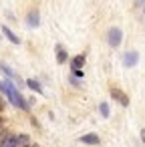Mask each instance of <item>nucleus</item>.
Segmentation results:
<instances>
[{"label": "nucleus", "instance_id": "obj_1", "mask_svg": "<svg viewBox=\"0 0 145 147\" xmlns=\"http://www.w3.org/2000/svg\"><path fill=\"white\" fill-rule=\"evenodd\" d=\"M121 40H123V30H121L119 26L109 28V32H107V42H109V47H111V49H117V47L121 45Z\"/></svg>", "mask_w": 145, "mask_h": 147}, {"label": "nucleus", "instance_id": "obj_2", "mask_svg": "<svg viewBox=\"0 0 145 147\" xmlns=\"http://www.w3.org/2000/svg\"><path fill=\"white\" fill-rule=\"evenodd\" d=\"M111 99H113V101H117L121 107H129V103H131V101H129V97H127L121 89H117V87H113V89H111Z\"/></svg>", "mask_w": 145, "mask_h": 147}, {"label": "nucleus", "instance_id": "obj_3", "mask_svg": "<svg viewBox=\"0 0 145 147\" xmlns=\"http://www.w3.org/2000/svg\"><path fill=\"white\" fill-rule=\"evenodd\" d=\"M137 63H139V53H137V51H127V53L123 55V67L131 69V67H135Z\"/></svg>", "mask_w": 145, "mask_h": 147}, {"label": "nucleus", "instance_id": "obj_4", "mask_svg": "<svg viewBox=\"0 0 145 147\" xmlns=\"http://www.w3.org/2000/svg\"><path fill=\"white\" fill-rule=\"evenodd\" d=\"M26 24L30 28H38L40 26V14H38V10H30L26 14Z\"/></svg>", "mask_w": 145, "mask_h": 147}, {"label": "nucleus", "instance_id": "obj_5", "mask_svg": "<svg viewBox=\"0 0 145 147\" xmlns=\"http://www.w3.org/2000/svg\"><path fill=\"white\" fill-rule=\"evenodd\" d=\"M79 141H81L83 145H99V143H101V137H99L97 133H87V135H83Z\"/></svg>", "mask_w": 145, "mask_h": 147}, {"label": "nucleus", "instance_id": "obj_6", "mask_svg": "<svg viewBox=\"0 0 145 147\" xmlns=\"http://www.w3.org/2000/svg\"><path fill=\"white\" fill-rule=\"evenodd\" d=\"M0 34H2V36H6V38H8L12 45H20V38H18V36L12 32V28H8L6 24H4L2 28H0Z\"/></svg>", "mask_w": 145, "mask_h": 147}, {"label": "nucleus", "instance_id": "obj_7", "mask_svg": "<svg viewBox=\"0 0 145 147\" xmlns=\"http://www.w3.org/2000/svg\"><path fill=\"white\" fill-rule=\"evenodd\" d=\"M55 49H57V63H59V65H65V63L69 61V55H67V51H65L61 45H57Z\"/></svg>", "mask_w": 145, "mask_h": 147}, {"label": "nucleus", "instance_id": "obj_8", "mask_svg": "<svg viewBox=\"0 0 145 147\" xmlns=\"http://www.w3.org/2000/svg\"><path fill=\"white\" fill-rule=\"evenodd\" d=\"M85 63H87V55H77L71 59V69H81Z\"/></svg>", "mask_w": 145, "mask_h": 147}, {"label": "nucleus", "instance_id": "obj_9", "mask_svg": "<svg viewBox=\"0 0 145 147\" xmlns=\"http://www.w3.org/2000/svg\"><path fill=\"white\" fill-rule=\"evenodd\" d=\"M24 85H26L30 91H34V93H42V85H40L36 79H26V81H24Z\"/></svg>", "mask_w": 145, "mask_h": 147}, {"label": "nucleus", "instance_id": "obj_10", "mask_svg": "<svg viewBox=\"0 0 145 147\" xmlns=\"http://www.w3.org/2000/svg\"><path fill=\"white\" fill-rule=\"evenodd\" d=\"M16 143H18V147H26V145H30L32 141H30V135H28V133H18V135H16Z\"/></svg>", "mask_w": 145, "mask_h": 147}, {"label": "nucleus", "instance_id": "obj_11", "mask_svg": "<svg viewBox=\"0 0 145 147\" xmlns=\"http://www.w3.org/2000/svg\"><path fill=\"white\" fill-rule=\"evenodd\" d=\"M2 147H18V143H16V133H10L8 139H6V143H4Z\"/></svg>", "mask_w": 145, "mask_h": 147}, {"label": "nucleus", "instance_id": "obj_12", "mask_svg": "<svg viewBox=\"0 0 145 147\" xmlns=\"http://www.w3.org/2000/svg\"><path fill=\"white\" fill-rule=\"evenodd\" d=\"M99 113L103 115V119H107V117L111 115V111H109V105H107V103H101V105H99Z\"/></svg>", "mask_w": 145, "mask_h": 147}, {"label": "nucleus", "instance_id": "obj_13", "mask_svg": "<svg viewBox=\"0 0 145 147\" xmlns=\"http://www.w3.org/2000/svg\"><path fill=\"white\" fill-rule=\"evenodd\" d=\"M8 135H10V131H8V129H2V131H0V147H2V145L6 143Z\"/></svg>", "mask_w": 145, "mask_h": 147}, {"label": "nucleus", "instance_id": "obj_14", "mask_svg": "<svg viewBox=\"0 0 145 147\" xmlns=\"http://www.w3.org/2000/svg\"><path fill=\"white\" fill-rule=\"evenodd\" d=\"M71 71H73V75H75V79H83V77H85V73H83L81 69H71Z\"/></svg>", "mask_w": 145, "mask_h": 147}, {"label": "nucleus", "instance_id": "obj_15", "mask_svg": "<svg viewBox=\"0 0 145 147\" xmlns=\"http://www.w3.org/2000/svg\"><path fill=\"white\" fill-rule=\"evenodd\" d=\"M4 107H6V105H4V99H2V97H0V115H2V111H4Z\"/></svg>", "mask_w": 145, "mask_h": 147}, {"label": "nucleus", "instance_id": "obj_16", "mask_svg": "<svg viewBox=\"0 0 145 147\" xmlns=\"http://www.w3.org/2000/svg\"><path fill=\"white\" fill-rule=\"evenodd\" d=\"M135 6H137V8H141V6H143V0H135Z\"/></svg>", "mask_w": 145, "mask_h": 147}, {"label": "nucleus", "instance_id": "obj_17", "mask_svg": "<svg viewBox=\"0 0 145 147\" xmlns=\"http://www.w3.org/2000/svg\"><path fill=\"white\" fill-rule=\"evenodd\" d=\"M4 129V121H2V115H0V131Z\"/></svg>", "mask_w": 145, "mask_h": 147}, {"label": "nucleus", "instance_id": "obj_18", "mask_svg": "<svg viewBox=\"0 0 145 147\" xmlns=\"http://www.w3.org/2000/svg\"><path fill=\"white\" fill-rule=\"evenodd\" d=\"M28 147H40V145H38V143H30Z\"/></svg>", "mask_w": 145, "mask_h": 147}]
</instances>
